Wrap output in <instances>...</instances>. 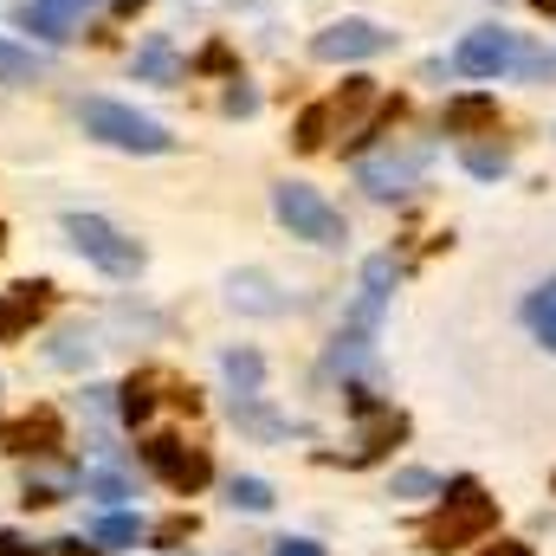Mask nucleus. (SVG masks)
<instances>
[{"label":"nucleus","instance_id":"nucleus-1","mask_svg":"<svg viewBox=\"0 0 556 556\" xmlns=\"http://www.w3.org/2000/svg\"><path fill=\"white\" fill-rule=\"evenodd\" d=\"M440 498H446V505H440V511H433V525H427V551H466V544L492 538L498 505L485 498V485H479V479H453Z\"/></svg>","mask_w":556,"mask_h":556},{"label":"nucleus","instance_id":"nucleus-2","mask_svg":"<svg viewBox=\"0 0 556 556\" xmlns=\"http://www.w3.org/2000/svg\"><path fill=\"white\" fill-rule=\"evenodd\" d=\"M78 124H85V137L111 142V149H130V155H168L175 149V137L155 117H142L130 104H111V98H85L78 104Z\"/></svg>","mask_w":556,"mask_h":556},{"label":"nucleus","instance_id":"nucleus-3","mask_svg":"<svg viewBox=\"0 0 556 556\" xmlns=\"http://www.w3.org/2000/svg\"><path fill=\"white\" fill-rule=\"evenodd\" d=\"M273 214L291 227V240H311V247H343V214H337L317 188H304V181H278V188H273Z\"/></svg>","mask_w":556,"mask_h":556},{"label":"nucleus","instance_id":"nucleus-4","mask_svg":"<svg viewBox=\"0 0 556 556\" xmlns=\"http://www.w3.org/2000/svg\"><path fill=\"white\" fill-rule=\"evenodd\" d=\"M65 240H72L98 273H111V278H137L142 273V247L130 240V233H117L111 220H98V214H72V220H65Z\"/></svg>","mask_w":556,"mask_h":556},{"label":"nucleus","instance_id":"nucleus-5","mask_svg":"<svg viewBox=\"0 0 556 556\" xmlns=\"http://www.w3.org/2000/svg\"><path fill=\"white\" fill-rule=\"evenodd\" d=\"M142 466L168 485V492H201L207 479H214V466H207V453L201 446H181L175 433H155L149 446H142Z\"/></svg>","mask_w":556,"mask_h":556},{"label":"nucleus","instance_id":"nucleus-6","mask_svg":"<svg viewBox=\"0 0 556 556\" xmlns=\"http://www.w3.org/2000/svg\"><path fill=\"white\" fill-rule=\"evenodd\" d=\"M389 46H395V33H389V26H376V20H337V26H324V33L311 39V52H317L324 65L376 59V52H389Z\"/></svg>","mask_w":556,"mask_h":556},{"label":"nucleus","instance_id":"nucleus-7","mask_svg":"<svg viewBox=\"0 0 556 556\" xmlns=\"http://www.w3.org/2000/svg\"><path fill=\"white\" fill-rule=\"evenodd\" d=\"M427 142H408V149H389V155H363L356 162V181L376 194V201H389V194H408L420 181V168H427Z\"/></svg>","mask_w":556,"mask_h":556},{"label":"nucleus","instance_id":"nucleus-8","mask_svg":"<svg viewBox=\"0 0 556 556\" xmlns=\"http://www.w3.org/2000/svg\"><path fill=\"white\" fill-rule=\"evenodd\" d=\"M453 65H459L466 78H498L505 65H518V39H511L505 26H479V33H466V39H459Z\"/></svg>","mask_w":556,"mask_h":556},{"label":"nucleus","instance_id":"nucleus-9","mask_svg":"<svg viewBox=\"0 0 556 556\" xmlns=\"http://www.w3.org/2000/svg\"><path fill=\"white\" fill-rule=\"evenodd\" d=\"M91 7L98 0H26L20 7V26L39 33V39H52V46H65V39H78V26H85Z\"/></svg>","mask_w":556,"mask_h":556},{"label":"nucleus","instance_id":"nucleus-10","mask_svg":"<svg viewBox=\"0 0 556 556\" xmlns=\"http://www.w3.org/2000/svg\"><path fill=\"white\" fill-rule=\"evenodd\" d=\"M0 446L7 453H59V415L33 408V415H20V420H0Z\"/></svg>","mask_w":556,"mask_h":556},{"label":"nucleus","instance_id":"nucleus-11","mask_svg":"<svg viewBox=\"0 0 556 556\" xmlns=\"http://www.w3.org/2000/svg\"><path fill=\"white\" fill-rule=\"evenodd\" d=\"M46 298H52V285H13L7 298H0V343H13V337H26L33 324H39V311H46Z\"/></svg>","mask_w":556,"mask_h":556},{"label":"nucleus","instance_id":"nucleus-12","mask_svg":"<svg viewBox=\"0 0 556 556\" xmlns=\"http://www.w3.org/2000/svg\"><path fill=\"white\" fill-rule=\"evenodd\" d=\"M91 544H98V551H137V544H142V518H130V511H111V518H98Z\"/></svg>","mask_w":556,"mask_h":556},{"label":"nucleus","instance_id":"nucleus-13","mask_svg":"<svg viewBox=\"0 0 556 556\" xmlns=\"http://www.w3.org/2000/svg\"><path fill=\"white\" fill-rule=\"evenodd\" d=\"M485 124H498V104H492V98L472 91V98H453V104H446V130H453V137H459V130H485Z\"/></svg>","mask_w":556,"mask_h":556},{"label":"nucleus","instance_id":"nucleus-14","mask_svg":"<svg viewBox=\"0 0 556 556\" xmlns=\"http://www.w3.org/2000/svg\"><path fill=\"white\" fill-rule=\"evenodd\" d=\"M402 433H408V420H402V415H376V420H369V427H363V446H356L350 459L363 466V459H376V453H382L389 440H402Z\"/></svg>","mask_w":556,"mask_h":556},{"label":"nucleus","instance_id":"nucleus-15","mask_svg":"<svg viewBox=\"0 0 556 556\" xmlns=\"http://www.w3.org/2000/svg\"><path fill=\"white\" fill-rule=\"evenodd\" d=\"M33 78H39V59H33L26 46L0 39V85H33Z\"/></svg>","mask_w":556,"mask_h":556},{"label":"nucleus","instance_id":"nucleus-16","mask_svg":"<svg viewBox=\"0 0 556 556\" xmlns=\"http://www.w3.org/2000/svg\"><path fill=\"white\" fill-rule=\"evenodd\" d=\"M466 168H472L479 181H492V175L511 168V149H505V142H472V149H466Z\"/></svg>","mask_w":556,"mask_h":556},{"label":"nucleus","instance_id":"nucleus-17","mask_svg":"<svg viewBox=\"0 0 556 556\" xmlns=\"http://www.w3.org/2000/svg\"><path fill=\"white\" fill-rule=\"evenodd\" d=\"M137 78H175V46L168 39H149L137 52Z\"/></svg>","mask_w":556,"mask_h":556},{"label":"nucleus","instance_id":"nucleus-18","mask_svg":"<svg viewBox=\"0 0 556 556\" xmlns=\"http://www.w3.org/2000/svg\"><path fill=\"white\" fill-rule=\"evenodd\" d=\"M227 498H233L240 511H273V485H266V479H233Z\"/></svg>","mask_w":556,"mask_h":556},{"label":"nucleus","instance_id":"nucleus-19","mask_svg":"<svg viewBox=\"0 0 556 556\" xmlns=\"http://www.w3.org/2000/svg\"><path fill=\"white\" fill-rule=\"evenodd\" d=\"M324 130H330V104H311L304 117H298V149H324Z\"/></svg>","mask_w":556,"mask_h":556},{"label":"nucleus","instance_id":"nucleus-20","mask_svg":"<svg viewBox=\"0 0 556 556\" xmlns=\"http://www.w3.org/2000/svg\"><path fill=\"white\" fill-rule=\"evenodd\" d=\"M149 408H155V395H149V376H137V382L124 389V402H117V415H124L130 427H137V420H149Z\"/></svg>","mask_w":556,"mask_h":556},{"label":"nucleus","instance_id":"nucleus-21","mask_svg":"<svg viewBox=\"0 0 556 556\" xmlns=\"http://www.w3.org/2000/svg\"><path fill=\"white\" fill-rule=\"evenodd\" d=\"M227 376L240 382V395H253V389H260V356H253V350H233V356H227Z\"/></svg>","mask_w":556,"mask_h":556},{"label":"nucleus","instance_id":"nucleus-22","mask_svg":"<svg viewBox=\"0 0 556 556\" xmlns=\"http://www.w3.org/2000/svg\"><path fill=\"white\" fill-rule=\"evenodd\" d=\"M395 492H402V498H427V492H440V479H433V472H395Z\"/></svg>","mask_w":556,"mask_h":556},{"label":"nucleus","instance_id":"nucleus-23","mask_svg":"<svg viewBox=\"0 0 556 556\" xmlns=\"http://www.w3.org/2000/svg\"><path fill=\"white\" fill-rule=\"evenodd\" d=\"M531 317H538V337L556 350V304H531Z\"/></svg>","mask_w":556,"mask_h":556},{"label":"nucleus","instance_id":"nucleus-24","mask_svg":"<svg viewBox=\"0 0 556 556\" xmlns=\"http://www.w3.org/2000/svg\"><path fill=\"white\" fill-rule=\"evenodd\" d=\"M273 556H324V551H317L311 538H278V544H273Z\"/></svg>","mask_w":556,"mask_h":556},{"label":"nucleus","instance_id":"nucleus-25","mask_svg":"<svg viewBox=\"0 0 556 556\" xmlns=\"http://www.w3.org/2000/svg\"><path fill=\"white\" fill-rule=\"evenodd\" d=\"M39 556H98V551H85L78 538H59V544H46V551H39Z\"/></svg>","mask_w":556,"mask_h":556},{"label":"nucleus","instance_id":"nucleus-26","mask_svg":"<svg viewBox=\"0 0 556 556\" xmlns=\"http://www.w3.org/2000/svg\"><path fill=\"white\" fill-rule=\"evenodd\" d=\"M253 104H260V98H253V91H227V111H233V117H247V111H253Z\"/></svg>","mask_w":556,"mask_h":556},{"label":"nucleus","instance_id":"nucleus-27","mask_svg":"<svg viewBox=\"0 0 556 556\" xmlns=\"http://www.w3.org/2000/svg\"><path fill=\"white\" fill-rule=\"evenodd\" d=\"M0 556H39V551H33V544H20L13 531H0Z\"/></svg>","mask_w":556,"mask_h":556},{"label":"nucleus","instance_id":"nucleus-28","mask_svg":"<svg viewBox=\"0 0 556 556\" xmlns=\"http://www.w3.org/2000/svg\"><path fill=\"white\" fill-rule=\"evenodd\" d=\"M479 556H531L525 544H492V551H479Z\"/></svg>","mask_w":556,"mask_h":556},{"label":"nucleus","instance_id":"nucleus-29","mask_svg":"<svg viewBox=\"0 0 556 556\" xmlns=\"http://www.w3.org/2000/svg\"><path fill=\"white\" fill-rule=\"evenodd\" d=\"M531 7H538V13H556V0H531Z\"/></svg>","mask_w":556,"mask_h":556},{"label":"nucleus","instance_id":"nucleus-30","mask_svg":"<svg viewBox=\"0 0 556 556\" xmlns=\"http://www.w3.org/2000/svg\"><path fill=\"white\" fill-rule=\"evenodd\" d=\"M0 247H7V227H0Z\"/></svg>","mask_w":556,"mask_h":556}]
</instances>
